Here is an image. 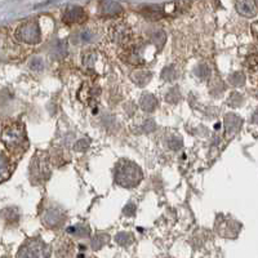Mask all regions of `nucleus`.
I'll return each mask as SVG.
<instances>
[{"mask_svg":"<svg viewBox=\"0 0 258 258\" xmlns=\"http://www.w3.org/2000/svg\"><path fill=\"white\" fill-rule=\"evenodd\" d=\"M115 182L125 188H133L141 182L142 172L137 164L129 160H120L115 167Z\"/></svg>","mask_w":258,"mask_h":258,"instance_id":"nucleus-1","label":"nucleus"},{"mask_svg":"<svg viewBox=\"0 0 258 258\" xmlns=\"http://www.w3.org/2000/svg\"><path fill=\"white\" fill-rule=\"evenodd\" d=\"M50 177L49 158L47 153L38 151L30 164V178L32 183H43Z\"/></svg>","mask_w":258,"mask_h":258,"instance_id":"nucleus-2","label":"nucleus"},{"mask_svg":"<svg viewBox=\"0 0 258 258\" xmlns=\"http://www.w3.org/2000/svg\"><path fill=\"white\" fill-rule=\"evenodd\" d=\"M2 140H3L7 149L11 150V151H18V150L24 149L25 144H26L25 128L21 124L8 126L2 135Z\"/></svg>","mask_w":258,"mask_h":258,"instance_id":"nucleus-3","label":"nucleus"},{"mask_svg":"<svg viewBox=\"0 0 258 258\" xmlns=\"http://www.w3.org/2000/svg\"><path fill=\"white\" fill-rule=\"evenodd\" d=\"M50 248L40 239H30L21 246L17 258H49Z\"/></svg>","mask_w":258,"mask_h":258,"instance_id":"nucleus-4","label":"nucleus"},{"mask_svg":"<svg viewBox=\"0 0 258 258\" xmlns=\"http://www.w3.org/2000/svg\"><path fill=\"white\" fill-rule=\"evenodd\" d=\"M16 36L20 41L26 43V44H38L41 40L40 26L35 20L26 21L16 31Z\"/></svg>","mask_w":258,"mask_h":258,"instance_id":"nucleus-5","label":"nucleus"},{"mask_svg":"<svg viewBox=\"0 0 258 258\" xmlns=\"http://www.w3.org/2000/svg\"><path fill=\"white\" fill-rule=\"evenodd\" d=\"M64 212L54 204H49L41 212V222L49 229H58L64 222Z\"/></svg>","mask_w":258,"mask_h":258,"instance_id":"nucleus-6","label":"nucleus"},{"mask_svg":"<svg viewBox=\"0 0 258 258\" xmlns=\"http://www.w3.org/2000/svg\"><path fill=\"white\" fill-rule=\"evenodd\" d=\"M109 36L114 43L120 45L131 44V38H132V31L129 26L124 22H117L114 24L109 30Z\"/></svg>","mask_w":258,"mask_h":258,"instance_id":"nucleus-7","label":"nucleus"},{"mask_svg":"<svg viewBox=\"0 0 258 258\" xmlns=\"http://www.w3.org/2000/svg\"><path fill=\"white\" fill-rule=\"evenodd\" d=\"M85 20H87V13L79 6H69L62 15V21L66 25H79L85 22Z\"/></svg>","mask_w":258,"mask_h":258,"instance_id":"nucleus-8","label":"nucleus"},{"mask_svg":"<svg viewBox=\"0 0 258 258\" xmlns=\"http://www.w3.org/2000/svg\"><path fill=\"white\" fill-rule=\"evenodd\" d=\"M123 12V8L116 2L111 0H103L98 4V13L103 17H115V16L120 15Z\"/></svg>","mask_w":258,"mask_h":258,"instance_id":"nucleus-9","label":"nucleus"},{"mask_svg":"<svg viewBox=\"0 0 258 258\" xmlns=\"http://www.w3.org/2000/svg\"><path fill=\"white\" fill-rule=\"evenodd\" d=\"M96 38V31L91 27H85V29L79 30L73 35V41L77 45H84L92 43Z\"/></svg>","mask_w":258,"mask_h":258,"instance_id":"nucleus-10","label":"nucleus"},{"mask_svg":"<svg viewBox=\"0 0 258 258\" xmlns=\"http://www.w3.org/2000/svg\"><path fill=\"white\" fill-rule=\"evenodd\" d=\"M75 253V245L70 239L64 238L57 244L56 255L58 258H73Z\"/></svg>","mask_w":258,"mask_h":258,"instance_id":"nucleus-11","label":"nucleus"},{"mask_svg":"<svg viewBox=\"0 0 258 258\" xmlns=\"http://www.w3.org/2000/svg\"><path fill=\"white\" fill-rule=\"evenodd\" d=\"M236 11L240 16L246 18L254 17L255 16V8H254V3H253V0H236Z\"/></svg>","mask_w":258,"mask_h":258,"instance_id":"nucleus-12","label":"nucleus"},{"mask_svg":"<svg viewBox=\"0 0 258 258\" xmlns=\"http://www.w3.org/2000/svg\"><path fill=\"white\" fill-rule=\"evenodd\" d=\"M225 125H226V132L227 135H232V133L238 132V129L241 125V119L235 114L226 115L225 117Z\"/></svg>","mask_w":258,"mask_h":258,"instance_id":"nucleus-13","label":"nucleus"},{"mask_svg":"<svg viewBox=\"0 0 258 258\" xmlns=\"http://www.w3.org/2000/svg\"><path fill=\"white\" fill-rule=\"evenodd\" d=\"M140 106H141V109L145 110V111L151 112L158 106V101H156V98L153 94H144V97L140 101Z\"/></svg>","mask_w":258,"mask_h":258,"instance_id":"nucleus-14","label":"nucleus"},{"mask_svg":"<svg viewBox=\"0 0 258 258\" xmlns=\"http://www.w3.org/2000/svg\"><path fill=\"white\" fill-rule=\"evenodd\" d=\"M132 79L137 85H140V87H144V85H146L147 83L151 80V73L138 70V71H136V73L132 74Z\"/></svg>","mask_w":258,"mask_h":258,"instance_id":"nucleus-15","label":"nucleus"},{"mask_svg":"<svg viewBox=\"0 0 258 258\" xmlns=\"http://www.w3.org/2000/svg\"><path fill=\"white\" fill-rule=\"evenodd\" d=\"M110 236L107 234H97L92 240V249L100 250L103 245L109 243Z\"/></svg>","mask_w":258,"mask_h":258,"instance_id":"nucleus-16","label":"nucleus"},{"mask_svg":"<svg viewBox=\"0 0 258 258\" xmlns=\"http://www.w3.org/2000/svg\"><path fill=\"white\" fill-rule=\"evenodd\" d=\"M68 231L70 232V234L78 236V238H87V236H89V232H91L89 231L88 226H85V225L74 226V227H70Z\"/></svg>","mask_w":258,"mask_h":258,"instance_id":"nucleus-17","label":"nucleus"},{"mask_svg":"<svg viewBox=\"0 0 258 258\" xmlns=\"http://www.w3.org/2000/svg\"><path fill=\"white\" fill-rule=\"evenodd\" d=\"M115 240H116L117 244L126 246L131 245V244L133 243V236L132 234H129V232H120V234H117L116 236H115Z\"/></svg>","mask_w":258,"mask_h":258,"instance_id":"nucleus-18","label":"nucleus"},{"mask_svg":"<svg viewBox=\"0 0 258 258\" xmlns=\"http://www.w3.org/2000/svg\"><path fill=\"white\" fill-rule=\"evenodd\" d=\"M9 172V160L4 154L0 153V179L6 178Z\"/></svg>","mask_w":258,"mask_h":258,"instance_id":"nucleus-19","label":"nucleus"},{"mask_svg":"<svg viewBox=\"0 0 258 258\" xmlns=\"http://www.w3.org/2000/svg\"><path fill=\"white\" fill-rule=\"evenodd\" d=\"M96 53L92 52V50H88V52L84 53V56H83V63L84 66H93L94 62H96Z\"/></svg>","mask_w":258,"mask_h":258,"instance_id":"nucleus-20","label":"nucleus"},{"mask_svg":"<svg viewBox=\"0 0 258 258\" xmlns=\"http://www.w3.org/2000/svg\"><path fill=\"white\" fill-rule=\"evenodd\" d=\"M230 83H231L232 85H235V87H240L241 84H244V82H245V78H244L243 74H234L231 78H230Z\"/></svg>","mask_w":258,"mask_h":258,"instance_id":"nucleus-21","label":"nucleus"},{"mask_svg":"<svg viewBox=\"0 0 258 258\" xmlns=\"http://www.w3.org/2000/svg\"><path fill=\"white\" fill-rule=\"evenodd\" d=\"M197 74H198V77H200L202 79H204V78H207L209 74H211V69H209L207 64H200L197 70Z\"/></svg>","mask_w":258,"mask_h":258,"instance_id":"nucleus-22","label":"nucleus"},{"mask_svg":"<svg viewBox=\"0 0 258 258\" xmlns=\"http://www.w3.org/2000/svg\"><path fill=\"white\" fill-rule=\"evenodd\" d=\"M163 78L168 80L176 79V71H174L173 66H169V68H165L163 71Z\"/></svg>","mask_w":258,"mask_h":258,"instance_id":"nucleus-23","label":"nucleus"},{"mask_svg":"<svg viewBox=\"0 0 258 258\" xmlns=\"http://www.w3.org/2000/svg\"><path fill=\"white\" fill-rule=\"evenodd\" d=\"M168 145H169L170 149L178 150V149H181V146H182V140L178 137H174L173 140H170V141L168 142Z\"/></svg>","mask_w":258,"mask_h":258,"instance_id":"nucleus-24","label":"nucleus"},{"mask_svg":"<svg viewBox=\"0 0 258 258\" xmlns=\"http://www.w3.org/2000/svg\"><path fill=\"white\" fill-rule=\"evenodd\" d=\"M136 213V207L133 206V204H128V206L124 208V214H126V216H135Z\"/></svg>","mask_w":258,"mask_h":258,"instance_id":"nucleus-25","label":"nucleus"},{"mask_svg":"<svg viewBox=\"0 0 258 258\" xmlns=\"http://www.w3.org/2000/svg\"><path fill=\"white\" fill-rule=\"evenodd\" d=\"M87 147H88V142L85 144V140H82V141H79L77 145H75V149L79 150V151H83V150H87Z\"/></svg>","mask_w":258,"mask_h":258,"instance_id":"nucleus-26","label":"nucleus"},{"mask_svg":"<svg viewBox=\"0 0 258 258\" xmlns=\"http://www.w3.org/2000/svg\"><path fill=\"white\" fill-rule=\"evenodd\" d=\"M43 68V62L40 58H35L32 61V69H41Z\"/></svg>","mask_w":258,"mask_h":258,"instance_id":"nucleus-27","label":"nucleus"},{"mask_svg":"<svg viewBox=\"0 0 258 258\" xmlns=\"http://www.w3.org/2000/svg\"><path fill=\"white\" fill-rule=\"evenodd\" d=\"M252 30H253V34H254V35H255V38L258 39V21H257V22H254V24H253Z\"/></svg>","mask_w":258,"mask_h":258,"instance_id":"nucleus-28","label":"nucleus"},{"mask_svg":"<svg viewBox=\"0 0 258 258\" xmlns=\"http://www.w3.org/2000/svg\"><path fill=\"white\" fill-rule=\"evenodd\" d=\"M252 121H253V123H258V110L254 112V114H253Z\"/></svg>","mask_w":258,"mask_h":258,"instance_id":"nucleus-29","label":"nucleus"},{"mask_svg":"<svg viewBox=\"0 0 258 258\" xmlns=\"http://www.w3.org/2000/svg\"><path fill=\"white\" fill-rule=\"evenodd\" d=\"M253 3H254V6L258 8V0H253Z\"/></svg>","mask_w":258,"mask_h":258,"instance_id":"nucleus-30","label":"nucleus"},{"mask_svg":"<svg viewBox=\"0 0 258 258\" xmlns=\"http://www.w3.org/2000/svg\"><path fill=\"white\" fill-rule=\"evenodd\" d=\"M84 258H85V257H84Z\"/></svg>","mask_w":258,"mask_h":258,"instance_id":"nucleus-31","label":"nucleus"}]
</instances>
